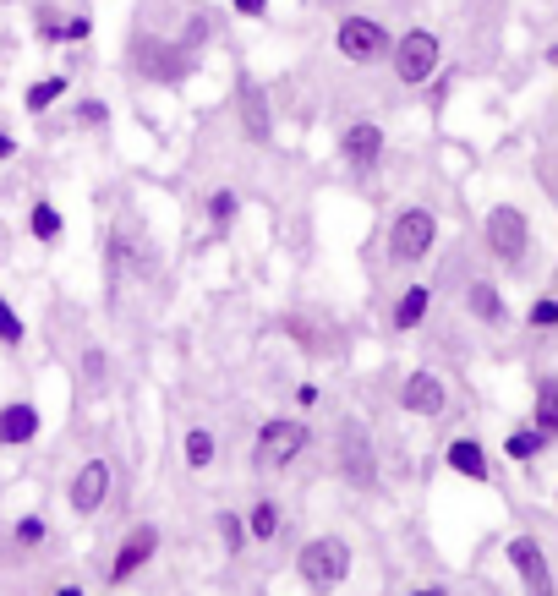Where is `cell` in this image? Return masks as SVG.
<instances>
[{"instance_id":"cell-35","label":"cell","mask_w":558,"mask_h":596,"mask_svg":"<svg viewBox=\"0 0 558 596\" xmlns=\"http://www.w3.org/2000/svg\"><path fill=\"white\" fill-rule=\"evenodd\" d=\"M55 596H88L83 586H55Z\"/></svg>"},{"instance_id":"cell-4","label":"cell","mask_w":558,"mask_h":596,"mask_svg":"<svg viewBox=\"0 0 558 596\" xmlns=\"http://www.w3.org/2000/svg\"><path fill=\"white\" fill-rule=\"evenodd\" d=\"M389 55H394V77L405 88H427L438 77V66H444V44H438L433 28H405Z\"/></svg>"},{"instance_id":"cell-10","label":"cell","mask_w":558,"mask_h":596,"mask_svg":"<svg viewBox=\"0 0 558 596\" xmlns=\"http://www.w3.org/2000/svg\"><path fill=\"white\" fill-rule=\"evenodd\" d=\"M110 482H115V471H110V460H83L72 471V482H66V504H72V514H99L104 504H110Z\"/></svg>"},{"instance_id":"cell-17","label":"cell","mask_w":558,"mask_h":596,"mask_svg":"<svg viewBox=\"0 0 558 596\" xmlns=\"http://www.w3.org/2000/svg\"><path fill=\"white\" fill-rule=\"evenodd\" d=\"M427 312H433V290H427V285H405V290H400V301H394V312H389L394 334L422 329V323H427Z\"/></svg>"},{"instance_id":"cell-9","label":"cell","mask_w":558,"mask_h":596,"mask_svg":"<svg viewBox=\"0 0 558 596\" xmlns=\"http://www.w3.org/2000/svg\"><path fill=\"white\" fill-rule=\"evenodd\" d=\"M159 558V525H132V531L121 536V547H115V558H110V586H126L132 575H143L148 564Z\"/></svg>"},{"instance_id":"cell-27","label":"cell","mask_w":558,"mask_h":596,"mask_svg":"<svg viewBox=\"0 0 558 596\" xmlns=\"http://www.w3.org/2000/svg\"><path fill=\"white\" fill-rule=\"evenodd\" d=\"M44 536H50V520H44V514H22V520L11 525V542L17 547H44Z\"/></svg>"},{"instance_id":"cell-12","label":"cell","mask_w":558,"mask_h":596,"mask_svg":"<svg viewBox=\"0 0 558 596\" xmlns=\"http://www.w3.org/2000/svg\"><path fill=\"white\" fill-rule=\"evenodd\" d=\"M383 154H389V137H383L378 121H351L340 132V159L351 165L356 175H372L383 165Z\"/></svg>"},{"instance_id":"cell-3","label":"cell","mask_w":558,"mask_h":596,"mask_svg":"<svg viewBox=\"0 0 558 596\" xmlns=\"http://www.w3.org/2000/svg\"><path fill=\"white\" fill-rule=\"evenodd\" d=\"M482 241H487V252H493L504 268H526V257H531V219L520 214L515 203H493V208H487V219H482Z\"/></svg>"},{"instance_id":"cell-8","label":"cell","mask_w":558,"mask_h":596,"mask_svg":"<svg viewBox=\"0 0 558 596\" xmlns=\"http://www.w3.org/2000/svg\"><path fill=\"white\" fill-rule=\"evenodd\" d=\"M504 558H509V569L520 575L526 596H558V586H553V564H548V553H542L537 536H509Z\"/></svg>"},{"instance_id":"cell-26","label":"cell","mask_w":558,"mask_h":596,"mask_svg":"<svg viewBox=\"0 0 558 596\" xmlns=\"http://www.w3.org/2000/svg\"><path fill=\"white\" fill-rule=\"evenodd\" d=\"M22 340H28V323H22V312L11 307L6 296H0V345H6V350H17Z\"/></svg>"},{"instance_id":"cell-33","label":"cell","mask_w":558,"mask_h":596,"mask_svg":"<svg viewBox=\"0 0 558 596\" xmlns=\"http://www.w3.org/2000/svg\"><path fill=\"white\" fill-rule=\"evenodd\" d=\"M296 405H301V411H312V405H318V383H301V389H296Z\"/></svg>"},{"instance_id":"cell-13","label":"cell","mask_w":558,"mask_h":596,"mask_svg":"<svg viewBox=\"0 0 558 596\" xmlns=\"http://www.w3.org/2000/svg\"><path fill=\"white\" fill-rule=\"evenodd\" d=\"M236 99H241V132H247V143H269V137H274L269 93L258 88V77H252V72H241V83H236Z\"/></svg>"},{"instance_id":"cell-7","label":"cell","mask_w":558,"mask_h":596,"mask_svg":"<svg viewBox=\"0 0 558 596\" xmlns=\"http://www.w3.org/2000/svg\"><path fill=\"white\" fill-rule=\"evenodd\" d=\"M340 471L351 487H362V493H372L378 487V460H372V438L367 427L356 422V416H345L340 422Z\"/></svg>"},{"instance_id":"cell-37","label":"cell","mask_w":558,"mask_h":596,"mask_svg":"<svg viewBox=\"0 0 558 596\" xmlns=\"http://www.w3.org/2000/svg\"><path fill=\"white\" fill-rule=\"evenodd\" d=\"M548 66H553V72H558V44H553V50H548Z\"/></svg>"},{"instance_id":"cell-11","label":"cell","mask_w":558,"mask_h":596,"mask_svg":"<svg viewBox=\"0 0 558 596\" xmlns=\"http://www.w3.org/2000/svg\"><path fill=\"white\" fill-rule=\"evenodd\" d=\"M400 411H405V416H422V422L444 416V411H449V383L438 378L433 367H416L411 378L400 383Z\"/></svg>"},{"instance_id":"cell-21","label":"cell","mask_w":558,"mask_h":596,"mask_svg":"<svg viewBox=\"0 0 558 596\" xmlns=\"http://www.w3.org/2000/svg\"><path fill=\"white\" fill-rule=\"evenodd\" d=\"M236 214H241V197L230 192V186H219V192H208V225L225 236L230 225H236Z\"/></svg>"},{"instance_id":"cell-24","label":"cell","mask_w":558,"mask_h":596,"mask_svg":"<svg viewBox=\"0 0 558 596\" xmlns=\"http://www.w3.org/2000/svg\"><path fill=\"white\" fill-rule=\"evenodd\" d=\"M61 93H66V77H44V83H33L28 93H22V110H28V115H44L55 99H61Z\"/></svg>"},{"instance_id":"cell-23","label":"cell","mask_w":558,"mask_h":596,"mask_svg":"<svg viewBox=\"0 0 558 596\" xmlns=\"http://www.w3.org/2000/svg\"><path fill=\"white\" fill-rule=\"evenodd\" d=\"M542 449H548V438H542L537 427H515V432L504 438V454H509V460H537Z\"/></svg>"},{"instance_id":"cell-30","label":"cell","mask_w":558,"mask_h":596,"mask_svg":"<svg viewBox=\"0 0 558 596\" xmlns=\"http://www.w3.org/2000/svg\"><path fill=\"white\" fill-rule=\"evenodd\" d=\"M77 121H83V126H104V121H110L104 99H83V104H77Z\"/></svg>"},{"instance_id":"cell-34","label":"cell","mask_w":558,"mask_h":596,"mask_svg":"<svg viewBox=\"0 0 558 596\" xmlns=\"http://www.w3.org/2000/svg\"><path fill=\"white\" fill-rule=\"evenodd\" d=\"M6 159H17V137H11L6 126H0V165H6Z\"/></svg>"},{"instance_id":"cell-25","label":"cell","mask_w":558,"mask_h":596,"mask_svg":"<svg viewBox=\"0 0 558 596\" xmlns=\"http://www.w3.org/2000/svg\"><path fill=\"white\" fill-rule=\"evenodd\" d=\"M214 531H219V542H225V553H241V547L252 542V536H247V514H230V509H219Z\"/></svg>"},{"instance_id":"cell-29","label":"cell","mask_w":558,"mask_h":596,"mask_svg":"<svg viewBox=\"0 0 558 596\" xmlns=\"http://www.w3.org/2000/svg\"><path fill=\"white\" fill-rule=\"evenodd\" d=\"M83 39H93V17H88V11L61 17V44H83Z\"/></svg>"},{"instance_id":"cell-19","label":"cell","mask_w":558,"mask_h":596,"mask_svg":"<svg viewBox=\"0 0 558 596\" xmlns=\"http://www.w3.org/2000/svg\"><path fill=\"white\" fill-rule=\"evenodd\" d=\"M531 427L548 443H558V378H537V411H531Z\"/></svg>"},{"instance_id":"cell-36","label":"cell","mask_w":558,"mask_h":596,"mask_svg":"<svg viewBox=\"0 0 558 596\" xmlns=\"http://www.w3.org/2000/svg\"><path fill=\"white\" fill-rule=\"evenodd\" d=\"M411 596H449L444 586H422V591H411Z\"/></svg>"},{"instance_id":"cell-32","label":"cell","mask_w":558,"mask_h":596,"mask_svg":"<svg viewBox=\"0 0 558 596\" xmlns=\"http://www.w3.org/2000/svg\"><path fill=\"white\" fill-rule=\"evenodd\" d=\"M83 372H88L93 383H104V350H88V356H83Z\"/></svg>"},{"instance_id":"cell-5","label":"cell","mask_w":558,"mask_h":596,"mask_svg":"<svg viewBox=\"0 0 558 596\" xmlns=\"http://www.w3.org/2000/svg\"><path fill=\"white\" fill-rule=\"evenodd\" d=\"M307 443H312L307 422L269 416V422L258 427V443H252V465H258V471H285V465H296L301 454H307Z\"/></svg>"},{"instance_id":"cell-2","label":"cell","mask_w":558,"mask_h":596,"mask_svg":"<svg viewBox=\"0 0 558 596\" xmlns=\"http://www.w3.org/2000/svg\"><path fill=\"white\" fill-rule=\"evenodd\" d=\"M433 247H438V214H433V208L411 203V208H400V214L389 219V263L394 268L427 263Z\"/></svg>"},{"instance_id":"cell-31","label":"cell","mask_w":558,"mask_h":596,"mask_svg":"<svg viewBox=\"0 0 558 596\" xmlns=\"http://www.w3.org/2000/svg\"><path fill=\"white\" fill-rule=\"evenodd\" d=\"M230 6H236V17H252V22L269 17V0H230Z\"/></svg>"},{"instance_id":"cell-14","label":"cell","mask_w":558,"mask_h":596,"mask_svg":"<svg viewBox=\"0 0 558 596\" xmlns=\"http://www.w3.org/2000/svg\"><path fill=\"white\" fill-rule=\"evenodd\" d=\"M44 432V416L33 400H6L0 405V449H28Z\"/></svg>"},{"instance_id":"cell-18","label":"cell","mask_w":558,"mask_h":596,"mask_svg":"<svg viewBox=\"0 0 558 596\" xmlns=\"http://www.w3.org/2000/svg\"><path fill=\"white\" fill-rule=\"evenodd\" d=\"M28 236L39 241V247H55V241L66 236V219H61V208H55L50 197H39V203L28 208Z\"/></svg>"},{"instance_id":"cell-16","label":"cell","mask_w":558,"mask_h":596,"mask_svg":"<svg viewBox=\"0 0 558 596\" xmlns=\"http://www.w3.org/2000/svg\"><path fill=\"white\" fill-rule=\"evenodd\" d=\"M444 465L455 476H465V482H487V476H493V465H487V449L476 438H455L444 449Z\"/></svg>"},{"instance_id":"cell-1","label":"cell","mask_w":558,"mask_h":596,"mask_svg":"<svg viewBox=\"0 0 558 596\" xmlns=\"http://www.w3.org/2000/svg\"><path fill=\"white\" fill-rule=\"evenodd\" d=\"M296 575H301V586H307V591H334V586H345V580H351V542H345V536H334V531L301 542Z\"/></svg>"},{"instance_id":"cell-22","label":"cell","mask_w":558,"mask_h":596,"mask_svg":"<svg viewBox=\"0 0 558 596\" xmlns=\"http://www.w3.org/2000/svg\"><path fill=\"white\" fill-rule=\"evenodd\" d=\"M247 536H252V542H274V536H279V504H274V498L252 504V514H247Z\"/></svg>"},{"instance_id":"cell-28","label":"cell","mask_w":558,"mask_h":596,"mask_svg":"<svg viewBox=\"0 0 558 596\" xmlns=\"http://www.w3.org/2000/svg\"><path fill=\"white\" fill-rule=\"evenodd\" d=\"M526 323H531V329H558V296H537V301H531Z\"/></svg>"},{"instance_id":"cell-15","label":"cell","mask_w":558,"mask_h":596,"mask_svg":"<svg viewBox=\"0 0 558 596\" xmlns=\"http://www.w3.org/2000/svg\"><path fill=\"white\" fill-rule=\"evenodd\" d=\"M465 312H471L482 329H504V323H509L504 290H498L493 279H471V285H465Z\"/></svg>"},{"instance_id":"cell-6","label":"cell","mask_w":558,"mask_h":596,"mask_svg":"<svg viewBox=\"0 0 558 596\" xmlns=\"http://www.w3.org/2000/svg\"><path fill=\"white\" fill-rule=\"evenodd\" d=\"M334 50H340L351 66H378V61H389L394 39H389V28H383L378 17H362V11H351V17L334 22Z\"/></svg>"},{"instance_id":"cell-20","label":"cell","mask_w":558,"mask_h":596,"mask_svg":"<svg viewBox=\"0 0 558 596\" xmlns=\"http://www.w3.org/2000/svg\"><path fill=\"white\" fill-rule=\"evenodd\" d=\"M181 454H186V465H192V471H208V465L219 460V438L208 427H192L181 438Z\"/></svg>"}]
</instances>
